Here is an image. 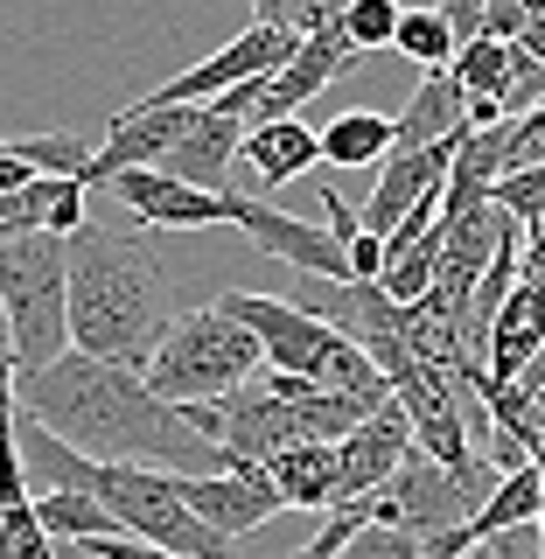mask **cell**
<instances>
[{
    "mask_svg": "<svg viewBox=\"0 0 545 559\" xmlns=\"http://www.w3.org/2000/svg\"><path fill=\"white\" fill-rule=\"evenodd\" d=\"M14 419H28L49 441L78 448L84 462L162 468V476H232L224 448H210L182 419V406H162L140 371L98 364L84 349H63L49 371L14 378Z\"/></svg>",
    "mask_w": 545,
    "mask_h": 559,
    "instance_id": "1",
    "label": "cell"
},
{
    "mask_svg": "<svg viewBox=\"0 0 545 559\" xmlns=\"http://www.w3.org/2000/svg\"><path fill=\"white\" fill-rule=\"evenodd\" d=\"M63 252H70V349H84L98 364L147 371L175 322L168 273L154 259V245L140 231L84 224L78 238H63Z\"/></svg>",
    "mask_w": 545,
    "mask_h": 559,
    "instance_id": "2",
    "label": "cell"
},
{
    "mask_svg": "<svg viewBox=\"0 0 545 559\" xmlns=\"http://www.w3.org/2000/svg\"><path fill=\"white\" fill-rule=\"evenodd\" d=\"M0 314L14 343V378L49 371L70 349V252L63 238H0Z\"/></svg>",
    "mask_w": 545,
    "mask_h": 559,
    "instance_id": "3",
    "label": "cell"
},
{
    "mask_svg": "<svg viewBox=\"0 0 545 559\" xmlns=\"http://www.w3.org/2000/svg\"><path fill=\"white\" fill-rule=\"evenodd\" d=\"M259 371H266V357H259L252 329H238L232 314L210 301V308L175 314L162 349H154V364L140 378H147V392L162 399V406H210V399L252 384Z\"/></svg>",
    "mask_w": 545,
    "mask_h": 559,
    "instance_id": "4",
    "label": "cell"
},
{
    "mask_svg": "<svg viewBox=\"0 0 545 559\" xmlns=\"http://www.w3.org/2000/svg\"><path fill=\"white\" fill-rule=\"evenodd\" d=\"M476 511H483L476 489H462L441 462H427L419 448L406 454V462H399V476L384 483L371 503H364V518H371V524H392V532L419 538V546H427V538L462 532V524L476 518Z\"/></svg>",
    "mask_w": 545,
    "mask_h": 559,
    "instance_id": "5",
    "label": "cell"
},
{
    "mask_svg": "<svg viewBox=\"0 0 545 559\" xmlns=\"http://www.w3.org/2000/svg\"><path fill=\"white\" fill-rule=\"evenodd\" d=\"M217 308L232 314L238 329H252L266 371H280V378H308L315 384V371H322V349L336 343V329H322L308 308L273 301V294H217Z\"/></svg>",
    "mask_w": 545,
    "mask_h": 559,
    "instance_id": "6",
    "label": "cell"
},
{
    "mask_svg": "<svg viewBox=\"0 0 545 559\" xmlns=\"http://www.w3.org/2000/svg\"><path fill=\"white\" fill-rule=\"evenodd\" d=\"M232 224L259 245L266 259H287L301 280H322V287H349V259L329 224H308V217H287V210L259 203V197H238L232 189Z\"/></svg>",
    "mask_w": 545,
    "mask_h": 559,
    "instance_id": "7",
    "label": "cell"
},
{
    "mask_svg": "<svg viewBox=\"0 0 545 559\" xmlns=\"http://www.w3.org/2000/svg\"><path fill=\"white\" fill-rule=\"evenodd\" d=\"M189 127H197V105H127V112L105 127V147L92 154V168H84V189L112 182V175H133V168H162Z\"/></svg>",
    "mask_w": 545,
    "mask_h": 559,
    "instance_id": "8",
    "label": "cell"
},
{
    "mask_svg": "<svg viewBox=\"0 0 545 559\" xmlns=\"http://www.w3.org/2000/svg\"><path fill=\"white\" fill-rule=\"evenodd\" d=\"M364 57L343 43V8H336V22L329 28H315L301 49H294V63L287 70H273L266 78V92H259V112H252V127H280V119H301V105L322 92V84H336L343 70H357Z\"/></svg>",
    "mask_w": 545,
    "mask_h": 559,
    "instance_id": "9",
    "label": "cell"
},
{
    "mask_svg": "<svg viewBox=\"0 0 545 559\" xmlns=\"http://www.w3.org/2000/svg\"><path fill=\"white\" fill-rule=\"evenodd\" d=\"M119 203L140 217V231H203V224H232V197H210V189H189L162 168H133V175H112Z\"/></svg>",
    "mask_w": 545,
    "mask_h": 559,
    "instance_id": "10",
    "label": "cell"
},
{
    "mask_svg": "<svg viewBox=\"0 0 545 559\" xmlns=\"http://www.w3.org/2000/svg\"><path fill=\"white\" fill-rule=\"evenodd\" d=\"M175 483H182V503H189V511H197L217 538H232V546H238L245 532H259L266 518L287 511L266 468H232V476H175Z\"/></svg>",
    "mask_w": 545,
    "mask_h": 559,
    "instance_id": "11",
    "label": "cell"
},
{
    "mask_svg": "<svg viewBox=\"0 0 545 559\" xmlns=\"http://www.w3.org/2000/svg\"><path fill=\"white\" fill-rule=\"evenodd\" d=\"M462 147V140H454ZM454 147H427V154H392V162L378 168V182H371V197H364L357 210V224L371 238H392L399 224L413 217L427 197H441L448 189V168H454Z\"/></svg>",
    "mask_w": 545,
    "mask_h": 559,
    "instance_id": "12",
    "label": "cell"
},
{
    "mask_svg": "<svg viewBox=\"0 0 545 559\" xmlns=\"http://www.w3.org/2000/svg\"><path fill=\"white\" fill-rule=\"evenodd\" d=\"M413 454V427H406V413H399V399L384 413H371L357 433L336 448V462H343V483H336V503H371L384 483L399 476V462Z\"/></svg>",
    "mask_w": 545,
    "mask_h": 559,
    "instance_id": "13",
    "label": "cell"
},
{
    "mask_svg": "<svg viewBox=\"0 0 545 559\" xmlns=\"http://www.w3.org/2000/svg\"><path fill=\"white\" fill-rule=\"evenodd\" d=\"M469 133V92L454 84V70H427L419 92L406 98V112L392 119V154H427V147H454Z\"/></svg>",
    "mask_w": 545,
    "mask_h": 559,
    "instance_id": "14",
    "label": "cell"
},
{
    "mask_svg": "<svg viewBox=\"0 0 545 559\" xmlns=\"http://www.w3.org/2000/svg\"><path fill=\"white\" fill-rule=\"evenodd\" d=\"M545 349V280H518L511 301L497 308L489 322V343H483V378L489 384H511L524 364Z\"/></svg>",
    "mask_w": 545,
    "mask_h": 559,
    "instance_id": "15",
    "label": "cell"
},
{
    "mask_svg": "<svg viewBox=\"0 0 545 559\" xmlns=\"http://www.w3.org/2000/svg\"><path fill=\"white\" fill-rule=\"evenodd\" d=\"M238 182H259V189H280V182H301V175L322 168V133L308 119H280V127H245V147H238Z\"/></svg>",
    "mask_w": 545,
    "mask_h": 559,
    "instance_id": "16",
    "label": "cell"
},
{
    "mask_svg": "<svg viewBox=\"0 0 545 559\" xmlns=\"http://www.w3.org/2000/svg\"><path fill=\"white\" fill-rule=\"evenodd\" d=\"M266 476H273V489H280L287 511H336V483H343L336 448L301 441V448L280 454V462H266Z\"/></svg>",
    "mask_w": 545,
    "mask_h": 559,
    "instance_id": "17",
    "label": "cell"
},
{
    "mask_svg": "<svg viewBox=\"0 0 545 559\" xmlns=\"http://www.w3.org/2000/svg\"><path fill=\"white\" fill-rule=\"evenodd\" d=\"M538 518H545V483H538V462H532V468H518V476L497 483V497L469 518V538H476V546H497V538H511Z\"/></svg>",
    "mask_w": 545,
    "mask_h": 559,
    "instance_id": "18",
    "label": "cell"
},
{
    "mask_svg": "<svg viewBox=\"0 0 545 559\" xmlns=\"http://www.w3.org/2000/svg\"><path fill=\"white\" fill-rule=\"evenodd\" d=\"M322 162L329 168H384L392 162V119L384 112H343L322 127Z\"/></svg>",
    "mask_w": 545,
    "mask_h": 559,
    "instance_id": "19",
    "label": "cell"
},
{
    "mask_svg": "<svg viewBox=\"0 0 545 559\" xmlns=\"http://www.w3.org/2000/svg\"><path fill=\"white\" fill-rule=\"evenodd\" d=\"M35 518H43L49 538H70V546H92V538H119L112 511H98L92 497H78V489H43L35 497Z\"/></svg>",
    "mask_w": 545,
    "mask_h": 559,
    "instance_id": "20",
    "label": "cell"
},
{
    "mask_svg": "<svg viewBox=\"0 0 545 559\" xmlns=\"http://www.w3.org/2000/svg\"><path fill=\"white\" fill-rule=\"evenodd\" d=\"M392 49H399V57H413V63H427V70H448V63H454L448 14H441V8H399Z\"/></svg>",
    "mask_w": 545,
    "mask_h": 559,
    "instance_id": "21",
    "label": "cell"
},
{
    "mask_svg": "<svg viewBox=\"0 0 545 559\" xmlns=\"http://www.w3.org/2000/svg\"><path fill=\"white\" fill-rule=\"evenodd\" d=\"M454 84H462L469 98H503L511 92V70H518V49H503V43H469V49H454Z\"/></svg>",
    "mask_w": 545,
    "mask_h": 559,
    "instance_id": "22",
    "label": "cell"
},
{
    "mask_svg": "<svg viewBox=\"0 0 545 559\" xmlns=\"http://www.w3.org/2000/svg\"><path fill=\"white\" fill-rule=\"evenodd\" d=\"M392 35H399V0H343V43L357 57L392 49Z\"/></svg>",
    "mask_w": 545,
    "mask_h": 559,
    "instance_id": "23",
    "label": "cell"
},
{
    "mask_svg": "<svg viewBox=\"0 0 545 559\" xmlns=\"http://www.w3.org/2000/svg\"><path fill=\"white\" fill-rule=\"evenodd\" d=\"M489 203H497L503 217L518 224V231H532V224L545 217V162H532V168H511L497 189H489Z\"/></svg>",
    "mask_w": 545,
    "mask_h": 559,
    "instance_id": "24",
    "label": "cell"
},
{
    "mask_svg": "<svg viewBox=\"0 0 545 559\" xmlns=\"http://www.w3.org/2000/svg\"><path fill=\"white\" fill-rule=\"evenodd\" d=\"M364 524H371V518H364V503H336V518H329V524H322V532H315V538H308V546L294 552V559H336V552L349 546V538L364 532Z\"/></svg>",
    "mask_w": 545,
    "mask_h": 559,
    "instance_id": "25",
    "label": "cell"
},
{
    "mask_svg": "<svg viewBox=\"0 0 545 559\" xmlns=\"http://www.w3.org/2000/svg\"><path fill=\"white\" fill-rule=\"evenodd\" d=\"M532 0H483V43H503V49H518L524 43V28H532Z\"/></svg>",
    "mask_w": 545,
    "mask_h": 559,
    "instance_id": "26",
    "label": "cell"
},
{
    "mask_svg": "<svg viewBox=\"0 0 545 559\" xmlns=\"http://www.w3.org/2000/svg\"><path fill=\"white\" fill-rule=\"evenodd\" d=\"M336 559H419V538L392 532V524H364V532L349 538V546H343Z\"/></svg>",
    "mask_w": 545,
    "mask_h": 559,
    "instance_id": "27",
    "label": "cell"
},
{
    "mask_svg": "<svg viewBox=\"0 0 545 559\" xmlns=\"http://www.w3.org/2000/svg\"><path fill=\"white\" fill-rule=\"evenodd\" d=\"M448 35H454V49H469V43H483V8L476 0H448Z\"/></svg>",
    "mask_w": 545,
    "mask_h": 559,
    "instance_id": "28",
    "label": "cell"
},
{
    "mask_svg": "<svg viewBox=\"0 0 545 559\" xmlns=\"http://www.w3.org/2000/svg\"><path fill=\"white\" fill-rule=\"evenodd\" d=\"M462 559H489V552H483V546H476V552H462Z\"/></svg>",
    "mask_w": 545,
    "mask_h": 559,
    "instance_id": "29",
    "label": "cell"
}]
</instances>
